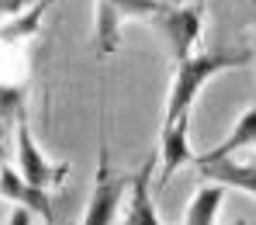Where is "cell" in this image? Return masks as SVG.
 Wrapping results in <instances>:
<instances>
[{"instance_id":"cell-1","label":"cell","mask_w":256,"mask_h":225,"mask_svg":"<svg viewBox=\"0 0 256 225\" xmlns=\"http://www.w3.org/2000/svg\"><path fill=\"white\" fill-rule=\"evenodd\" d=\"M250 59H253V48H214V52H194V56H187L184 62H176V66H173L170 94H166L163 125L190 122V111H194L201 90L208 87L218 73L250 66Z\"/></svg>"},{"instance_id":"cell-2","label":"cell","mask_w":256,"mask_h":225,"mask_svg":"<svg viewBox=\"0 0 256 225\" xmlns=\"http://www.w3.org/2000/svg\"><path fill=\"white\" fill-rule=\"evenodd\" d=\"M170 10L166 0H94V52L100 59L114 56L122 45V28L128 21H156Z\"/></svg>"},{"instance_id":"cell-3","label":"cell","mask_w":256,"mask_h":225,"mask_svg":"<svg viewBox=\"0 0 256 225\" xmlns=\"http://www.w3.org/2000/svg\"><path fill=\"white\" fill-rule=\"evenodd\" d=\"M128 190H132V177L111 170V152L104 149V152H100V163H97L94 190H90V198H86L84 225H114Z\"/></svg>"},{"instance_id":"cell-4","label":"cell","mask_w":256,"mask_h":225,"mask_svg":"<svg viewBox=\"0 0 256 225\" xmlns=\"http://www.w3.org/2000/svg\"><path fill=\"white\" fill-rule=\"evenodd\" d=\"M160 35H163V42L170 48V59L173 66L176 62H184L187 56H194L198 52V45H201V32H204V7H198V4H187V7H173L170 10H163L156 21H149Z\"/></svg>"},{"instance_id":"cell-5","label":"cell","mask_w":256,"mask_h":225,"mask_svg":"<svg viewBox=\"0 0 256 225\" xmlns=\"http://www.w3.org/2000/svg\"><path fill=\"white\" fill-rule=\"evenodd\" d=\"M14 138H18V166H14V170L28 180V184H35V187H42V190H52V187H59L62 180L70 177V170H73L70 163H52L42 149H38L28 118H21V122L14 125Z\"/></svg>"},{"instance_id":"cell-6","label":"cell","mask_w":256,"mask_h":225,"mask_svg":"<svg viewBox=\"0 0 256 225\" xmlns=\"http://www.w3.org/2000/svg\"><path fill=\"white\" fill-rule=\"evenodd\" d=\"M194 166L201 170V177L208 184H222L225 190H242V194L256 198V163H239L236 156L214 160V156L201 152V156H194Z\"/></svg>"},{"instance_id":"cell-7","label":"cell","mask_w":256,"mask_h":225,"mask_svg":"<svg viewBox=\"0 0 256 225\" xmlns=\"http://www.w3.org/2000/svg\"><path fill=\"white\" fill-rule=\"evenodd\" d=\"M0 198H4L10 208H24V212H32V215H42L45 225L56 222V212H52L48 190L35 187V184H28L18 170H7V166H4V174H0Z\"/></svg>"},{"instance_id":"cell-8","label":"cell","mask_w":256,"mask_h":225,"mask_svg":"<svg viewBox=\"0 0 256 225\" xmlns=\"http://www.w3.org/2000/svg\"><path fill=\"white\" fill-rule=\"evenodd\" d=\"M152 170H156V156H149L135 174H132V190H128V212L122 225H163L156 212V198H152Z\"/></svg>"},{"instance_id":"cell-9","label":"cell","mask_w":256,"mask_h":225,"mask_svg":"<svg viewBox=\"0 0 256 225\" xmlns=\"http://www.w3.org/2000/svg\"><path fill=\"white\" fill-rule=\"evenodd\" d=\"M194 163L190 152V122H176L160 128V187L170 184L180 166Z\"/></svg>"},{"instance_id":"cell-10","label":"cell","mask_w":256,"mask_h":225,"mask_svg":"<svg viewBox=\"0 0 256 225\" xmlns=\"http://www.w3.org/2000/svg\"><path fill=\"white\" fill-rule=\"evenodd\" d=\"M225 187L222 184H201L187 204V215H184V225H214L218 215H222V204H225Z\"/></svg>"},{"instance_id":"cell-11","label":"cell","mask_w":256,"mask_h":225,"mask_svg":"<svg viewBox=\"0 0 256 225\" xmlns=\"http://www.w3.org/2000/svg\"><path fill=\"white\" fill-rule=\"evenodd\" d=\"M250 146H256V108H246V111L239 114V122L232 125V132L225 135L214 149H208L204 156L222 160V156H236V152H242V149H250Z\"/></svg>"},{"instance_id":"cell-12","label":"cell","mask_w":256,"mask_h":225,"mask_svg":"<svg viewBox=\"0 0 256 225\" xmlns=\"http://www.w3.org/2000/svg\"><path fill=\"white\" fill-rule=\"evenodd\" d=\"M32 212H24V208H10V218H7V225H32Z\"/></svg>"},{"instance_id":"cell-13","label":"cell","mask_w":256,"mask_h":225,"mask_svg":"<svg viewBox=\"0 0 256 225\" xmlns=\"http://www.w3.org/2000/svg\"><path fill=\"white\" fill-rule=\"evenodd\" d=\"M0 174H4V125H0Z\"/></svg>"},{"instance_id":"cell-14","label":"cell","mask_w":256,"mask_h":225,"mask_svg":"<svg viewBox=\"0 0 256 225\" xmlns=\"http://www.w3.org/2000/svg\"><path fill=\"white\" fill-rule=\"evenodd\" d=\"M250 7H253V21H256V0H250Z\"/></svg>"},{"instance_id":"cell-15","label":"cell","mask_w":256,"mask_h":225,"mask_svg":"<svg viewBox=\"0 0 256 225\" xmlns=\"http://www.w3.org/2000/svg\"><path fill=\"white\" fill-rule=\"evenodd\" d=\"M190 4H198V7H204V0H190Z\"/></svg>"},{"instance_id":"cell-16","label":"cell","mask_w":256,"mask_h":225,"mask_svg":"<svg viewBox=\"0 0 256 225\" xmlns=\"http://www.w3.org/2000/svg\"><path fill=\"white\" fill-rule=\"evenodd\" d=\"M236 225H246V222H236Z\"/></svg>"},{"instance_id":"cell-17","label":"cell","mask_w":256,"mask_h":225,"mask_svg":"<svg viewBox=\"0 0 256 225\" xmlns=\"http://www.w3.org/2000/svg\"><path fill=\"white\" fill-rule=\"evenodd\" d=\"M253 163H256V160H253Z\"/></svg>"}]
</instances>
